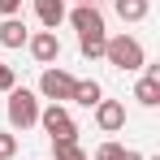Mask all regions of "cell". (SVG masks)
Masks as SVG:
<instances>
[{"mask_svg": "<svg viewBox=\"0 0 160 160\" xmlns=\"http://www.w3.org/2000/svg\"><path fill=\"white\" fill-rule=\"evenodd\" d=\"M104 61L112 69H121V74H134V69L147 65V52H143V43L134 35H108L104 39Z\"/></svg>", "mask_w": 160, "mask_h": 160, "instance_id": "6da1fadb", "label": "cell"}, {"mask_svg": "<svg viewBox=\"0 0 160 160\" xmlns=\"http://www.w3.org/2000/svg\"><path fill=\"white\" fill-rule=\"evenodd\" d=\"M39 126L48 130V138H52V143H78V121L69 117V108H65V104L39 108Z\"/></svg>", "mask_w": 160, "mask_h": 160, "instance_id": "7a4b0ae2", "label": "cell"}, {"mask_svg": "<svg viewBox=\"0 0 160 160\" xmlns=\"http://www.w3.org/2000/svg\"><path fill=\"white\" fill-rule=\"evenodd\" d=\"M9 126H13V130L39 126V95H35V91H26V87H13V91H9Z\"/></svg>", "mask_w": 160, "mask_h": 160, "instance_id": "3957f363", "label": "cell"}, {"mask_svg": "<svg viewBox=\"0 0 160 160\" xmlns=\"http://www.w3.org/2000/svg\"><path fill=\"white\" fill-rule=\"evenodd\" d=\"M74 74H65V69H61V65H48V69H43V74H39V95H43V100H52V104H65V100H69V95H74Z\"/></svg>", "mask_w": 160, "mask_h": 160, "instance_id": "277c9868", "label": "cell"}, {"mask_svg": "<svg viewBox=\"0 0 160 160\" xmlns=\"http://www.w3.org/2000/svg\"><path fill=\"white\" fill-rule=\"evenodd\" d=\"M26 48H30V56L39 65H52L56 56H61V39H56V30H35L26 39Z\"/></svg>", "mask_w": 160, "mask_h": 160, "instance_id": "5b68a950", "label": "cell"}, {"mask_svg": "<svg viewBox=\"0 0 160 160\" xmlns=\"http://www.w3.org/2000/svg\"><path fill=\"white\" fill-rule=\"evenodd\" d=\"M69 22H74L78 35H108V30H104V13H100L95 4H74Z\"/></svg>", "mask_w": 160, "mask_h": 160, "instance_id": "8992f818", "label": "cell"}, {"mask_svg": "<svg viewBox=\"0 0 160 160\" xmlns=\"http://www.w3.org/2000/svg\"><path fill=\"white\" fill-rule=\"evenodd\" d=\"M143 69H147V74L134 82V100L143 108H156L160 104V65H143Z\"/></svg>", "mask_w": 160, "mask_h": 160, "instance_id": "52a82bcc", "label": "cell"}, {"mask_svg": "<svg viewBox=\"0 0 160 160\" xmlns=\"http://www.w3.org/2000/svg\"><path fill=\"white\" fill-rule=\"evenodd\" d=\"M95 126L104 134H117L126 126V104H121V100H100V104H95Z\"/></svg>", "mask_w": 160, "mask_h": 160, "instance_id": "ba28073f", "label": "cell"}, {"mask_svg": "<svg viewBox=\"0 0 160 160\" xmlns=\"http://www.w3.org/2000/svg\"><path fill=\"white\" fill-rule=\"evenodd\" d=\"M69 100H74V104H82V108H95L100 100H104V87H100L95 78H78V82H74V95H69Z\"/></svg>", "mask_w": 160, "mask_h": 160, "instance_id": "9c48e42d", "label": "cell"}, {"mask_svg": "<svg viewBox=\"0 0 160 160\" xmlns=\"http://www.w3.org/2000/svg\"><path fill=\"white\" fill-rule=\"evenodd\" d=\"M26 39H30V30H26L22 18H4V22H0V43H4V48H22Z\"/></svg>", "mask_w": 160, "mask_h": 160, "instance_id": "30bf717a", "label": "cell"}, {"mask_svg": "<svg viewBox=\"0 0 160 160\" xmlns=\"http://www.w3.org/2000/svg\"><path fill=\"white\" fill-rule=\"evenodd\" d=\"M35 18H39L48 30H56L65 22V0H35Z\"/></svg>", "mask_w": 160, "mask_h": 160, "instance_id": "8fae6325", "label": "cell"}, {"mask_svg": "<svg viewBox=\"0 0 160 160\" xmlns=\"http://www.w3.org/2000/svg\"><path fill=\"white\" fill-rule=\"evenodd\" d=\"M112 9H117L121 22H143V18L152 13V0H117Z\"/></svg>", "mask_w": 160, "mask_h": 160, "instance_id": "7c38bea8", "label": "cell"}, {"mask_svg": "<svg viewBox=\"0 0 160 160\" xmlns=\"http://www.w3.org/2000/svg\"><path fill=\"white\" fill-rule=\"evenodd\" d=\"M104 39L108 35H78V52L87 56V61H100V56H104Z\"/></svg>", "mask_w": 160, "mask_h": 160, "instance_id": "4fadbf2b", "label": "cell"}, {"mask_svg": "<svg viewBox=\"0 0 160 160\" xmlns=\"http://www.w3.org/2000/svg\"><path fill=\"white\" fill-rule=\"evenodd\" d=\"M52 156L56 160H87V152H82L78 143H52Z\"/></svg>", "mask_w": 160, "mask_h": 160, "instance_id": "5bb4252c", "label": "cell"}, {"mask_svg": "<svg viewBox=\"0 0 160 160\" xmlns=\"http://www.w3.org/2000/svg\"><path fill=\"white\" fill-rule=\"evenodd\" d=\"M13 156H18V134L0 130V160H13Z\"/></svg>", "mask_w": 160, "mask_h": 160, "instance_id": "9a60e30c", "label": "cell"}, {"mask_svg": "<svg viewBox=\"0 0 160 160\" xmlns=\"http://www.w3.org/2000/svg\"><path fill=\"white\" fill-rule=\"evenodd\" d=\"M121 156H126L121 143H100V152H95V160H121Z\"/></svg>", "mask_w": 160, "mask_h": 160, "instance_id": "2e32d148", "label": "cell"}, {"mask_svg": "<svg viewBox=\"0 0 160 160\" xmlns=\"http://www.w3.org/2000/svg\"><path fill=\"white\" fill-rule=\"evenodd\" d=\"M13 87H18V74H13V65H4V61H0V91L9 95Z\"/></svg>", "mask_w": 160, "mask_h": 160, "instance_id": "e0dca14e", "label": "cell"}, {"mask_svg": "<svg viewBox=\"0 0 160 160\" xmlns=\"http://www.w3.org/2000/svg\"><path fill=\"white\" fill-rule=\"evenodd\" d=\"M18 9H22V0H0V13L4 18H18Z\"/></svg>", "mask_w": 160, "mask_h": 160, "instance_id": "ac0fdd59", "label": "cell"}, {"mask_svg": "<svg viewBox=\"0 0 160 160\" xmlns=\"http://www.w3.org/2000/svg\"><path fill=\"white\" fill-rule=\"evenodd\" d=\"M121 160H147V156H143V152H130V147H126V156H121Z\"/></svg>", "mask_w": 160, "mask_h": 160, "instance_id": "d6986e66", "label": "cell"}, {"mask_svg": "<svg viewBox=\"0 0 160 160\" xmlns=\"http://www.w3.org/2000/svg\"><path fill=\"white\" fill-rule=\"evenodd\" d=\"M74 4H95V0H74Z\"/></svg>", "mask_w": 160, "mask_h": 160, "instance_id": "ffe728a7", "label": "cell"}]
</instances>
